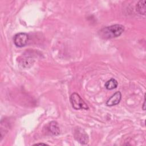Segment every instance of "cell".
Instances as JSON below:
<instances>
[{"instance_id":"5","label":"cell","mask_w":146,"mask_h":146,"mask_svg":"<svg viewBox=\"0 0 146 146\" xmlns=\"http://www.w3.org/2000/svg\"><path fill=\"white\" fill-rule=\"evenodd\" d=\"M121 99V94L120 91H117L113 94L107 101L106 105L107 106H113L119 103Z\"/></svg>"},{"instance_id":"7","label":"cell","mask_w":146,"mask_h":146,"mask_svg":"<svg viewBox=\"0 0 146 146\" xmlns=\"http://www.w3.org/2000/svg\"><path fill=\"white\" fill-rule=\"evenodd\" d=\"M18 62L19 64L22 67L25 68H28L30 67L31 66L33 65L34 60L31 56L25 55L23 56H21L19 58Z\"/></svg>"},{"instance_id":"4","label":"cell","mask_w":146,"mask_h":146,"mask_svg":"<svg viewBox=\"0 0 146 146\" xmlns=\"http://www.w3.org/2000/svg\"><path fill=\"white\" fill-rule=\"evenodd\" d=\"M74 138L82 144H86L88 142V136L84 129L78 127L74 131Z\"/></svg>"},{"instance_id":"6","label":"cell","mask_w":146,"mask_h":146,"mask_svg":"<svg viewBox=\"0 0 146 146\" xmlns=\"http://www.w3.org/2000/svg\"><path fill=\"white\" fill-rule=\"evenodd\" d=\"M48 132L52 135H58L60 133V128L58 123L52 121L48 123L46 128Z\"/></svg>"},{"instance_id":"8","label":"cell","mask_w":146,"mask_h":146,"mask_svg":"<svg viewBox=\"0 0 146 146\" xmlns=\"http://www.w3.org/2000/svg\"><path fill=\"white\" fill-rule=\"evenodd\" d=\"M117 85L118 83L117 80L113 78H112L106 82L105 83V87L108 90H111L116 88L117 87Z\"/></svg>"},{"instance_id":"9","label":"cell","mask_w":146,"mask_h":146,"mask_svg":"<svg viewBox=\"0 0 146 146\" xmlns=\"http://www.w3.org/2000/svg\"><path fill=\"white\" fill-rule=\"evenodd\" d=\"M145 3H146V1L145 0L140 1H139V2L136 5V10L140 14H143V15L145 14V12H146Z\"/></svg>"},{"instance_id":"10","label":"cell","mask_w":146,"mask_h":146,"mask_svg":"<svg viewBox=\"0 0 146 146\" xmlns=\"http://www.w3.org/2000/svg\"><path fill=\"white\" fill-rule=\"evenodd\" d=\"M144 103H143V110H145V96H144Z\"/></svg>"},{"instance_id":"2","label":"cell","mask_w":146,"mask_h":146,"mask_svg":"<svg viewBox=\"0 0 146 146\" xmlns=\"http://www.w3.org/2000/svg\"><path fill=\"white\" fill-rule=\"evenodd\" d=\"M70 102L72 107L76 110H88L89 107L88 105L84 102L81 98L80 95L77 93H73L70 96Z\"/></svg>"},{"instance_id":"11","label":"cell","mask_w":146,"mask_h":146,"mask_svg":"<svg viewBox=\"0 0 146 146\" xmlns=\"http://www.w3.org/2000/svg\"><path fill=\"white\" fill-rule=\"evenodd\" d=\"M47 145V144H46V143H36V144H34V145Z\"/></svg>"},{"instance_id":"3","label":"cell","mask_w":146,"mask_h":146,"mask_svg":"<svg viewBox=\"0 0 146 146\" xmlns=\"http://www.w3.org/2000/svg\"><path fill=\"white\" fill-rule=\"evenodd\" d=\"M29 35L25 33H19L16 34L13 38L15 45L18 47L25 46L29 41Z\"/></svg>"},{"instance_id":"1","label":"cell","mask_w":146,"mask_h":146,"mask_svg":"<svg viewBox=\"0 0 146 146\" xmlns=\"http://www.w3.org/2000/svg\"><path fill=\"white\" fill-rule=\"evenodd\" d=\"M124 31V26L116 24L103 28L99 31V35L102 38L108 39L119 36Z\"/></svg>"}]
</instances>
